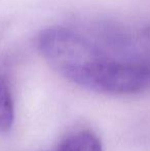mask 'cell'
<instances>
[{
	"label": "cell",
	"mask_w": 150,
	"mask_h": 151,
	"mask_svg": "<svg viewBox=\"0 0 150 151\" xmlns=\"http://www.w3.org/2000/svg\"><path fill=\"white\" fill-rule=\"evenodd\" d=\"M57 151H103V148L100 139L94 133L80 131L65 138Z\"/></svg>",
	"instance_id": "3957f363"
},
{
	"label": "cell",
	"mask_w": 150,
	"mask_h": 151,
	"mask_svg": "<svg viewBox=\"0 0 150 151\" xmlns=\"http://www.w3.org/2000/svg\"><path fill=\"white\" fill-rule=\"evenodd\" d=\"M38 47L55 70L80 86L107 57L80 34L59 26L50 27L40 33Z\"/></svg>",
	"instance_id": "6da1fadb"
},
{
	"label": "cell",
	"mask_w": 150,
	"mask_h": 151,
	"mask_svg": "<svg viewBox=\"0 0 150 151\" xmlns=\"http://www.w3.org/2000/svg\"><path fill=\"white\" fill-rule=\"evenodd\" d=\"M85 88L111 95H132L150 88V61L107 58L88 77Z\"/></svg>",
	"instance_id": "7a4b0ae2"
},
{
	"label": "cell",
	"mask_w": 150,
	"mask_h": 151,
	"mask_svg": "<svg viewBox=\"0 0 150 151\" xmlns=\"http://www.w3.org/2000/svg\"><path fill=\"white\" fill-rule=\"evenodd\" d=\"M139 39L144 50L150 55V26H147L141 31Z\"/></svg>",
	"instance_id": "5b68a950"
},
{
	"label": "cell",
	"mask_w": 150,
	"mask_h": 151,
	"mask_svg": "<svg viewBox=\"0 0 150 151\" xmlns=\"http://www.w3.org/2000/svg\"><path fill=\"white\" fill-rule=\"evenodd\" d=\"M14 121V104L7 81L0 78V132L7 133Z\"/></svg>",
	"instance_id": "277c9868"
}]
</instances>
